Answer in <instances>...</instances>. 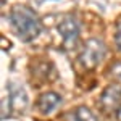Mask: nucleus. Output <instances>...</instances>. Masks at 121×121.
I'll list each match as a JSON object with an SVG mask.
<instances>
[{
  "instance_id": "nucleus-2",
  "label": "nucleus",
  "mask_w": 121,
  "mask_h": 121,
  "mask_svg": "<svg viewBox=\"0 0 121 121\" xmlns=\"http://www.w3.org/2000/svg\"><path fill=\"white\" fill-rule=\"evenodd\" d=\"M107 53V47L100 39H89L84 42L81 53H79V61L86 69H94L102 63Z\"/></svg>"
},
{
  "instance_id": "nucleus-3",
  "label": "nucleus",
  "mask_w": 121,
  "mask_h": 121,
  "mask_svg": "<svg viewBox=\"0 0 121 121\" xmlns=\"http://www.w3.org/2000/svg\"><path fill=\"white\" fill-rule=\"evenodd\" d=\"M56 31L61 36V44L65 48H73L79 39V23L73 16H65L58 24Z\"/></svg>"
},
{
  "instance_id": "nucleus-7",
  "label": "nucleus",
  "mask_w": 121,
  "mask_h": 121,
  "mask_svg": "<svg viewBox=\"0 0 121 121\" xmlns=\"http://www.w3.org/2000/svg\"><path fill=\"white\" fill-rule=\"evenodd\" d=\"M74 118H76V121H99L97 116L94 115V112H91V110H89L87 107H84V105L78 107L74 110Z\"/></svg>"
},
{
  "instance_id": "nucleus-8",
  "label": "nucleus",
  "mask_w": 121,
  "mask_h": 121,
  "mask_svg": "<svg viewBox=\"0 0 121 121\" xmlns=\"http://www.w3.org/2000/svg\"><path fill=\"white\" fill-rule=\"evenodd\" d=\"M108 74H110V78H112L115 82L121 86V61H116V63L108 69Z\"/></svg>"
},
{
  "instance_id": "nucleus-4",
  "label": "nucleus",
  "mask_w": 121,
  "mask_h": 121,
  "mask_svg": "<svg viewBox=\"0 0 121 121\" xmlns=\"http://www.w3.org/2000/svg\"><path fill=\"white\" fill-rule=\"evenodd\" d=\"M8 102H10V108L13 112L24 113V110H26V107L29 103V99L21 84L8 82Z\"/></svg>"
},
{
  "instance_id": "nucleus-10",
  "label": "nucleus",
  "mask_w": 121,
  "mask_h": 121,
  "mask_svg": "<svg viewBox=\"0 0 121 121\" xmlns=\"http://www.w3.org/2000/svg\"><path fill=\"white\" fill-rule=\"evenodd\" d=\"M116 118H118V121H121V105L118 107V110H116Z\"/></svg>"
},
{
  "instance_id": "nucleus-5",
  "label": "nucleus",
  "mask_w": 121,
  "mask_h": 121,
  "mask_svg": "<svg viewBox=\"0 0 121 121\" xmlns=\"http://www.w3.org/2000/svg\"><path fill=\"white\" fill-rule=\"evenodd\" d=\"M120 105H121V86L120 84L108 86L100 95V107L105 112H113V110H118Z\"/></svg>"
},
{
  "instance_id": "nucleus-9",
  "label": "nucleus",
  "mask_w": 121,
  "mask_h": 121,
  "mask_svg": "<svg viewBox=\"0 0 121 121\" xmlns=\"http://www.w3.org/2000/svg\"><path fill=\"white\" fill-rule=\"evenodd\" d=\"M115 44H116V50L121 52V21L116 26V32H115Z\"/></svg>"
},
{
  "instance_id": "nucleus-6",
  "label": "nucleus",
  "mask_w": 121,
  "mask_h": 121,
  "mask_svg": "<svg viewBox=\"0 0 121 121\" xmlns=\"http://www.w3.org/2000/svg\"><path fill=\"white\" fill-rule=\"evenodd\" d=\"M61 105V97L56 92H45L39 97L37 100V110L42 115H50L53 113Z\"/></svg>"
},
{
  "instance_id": "nucleus-1",
  "label": "nucleus",
  "mask_w": 121,
  "mask_h": 121,
  "mask_svg": "<svg viewBox=\"0 0 121 121\" xmlns=\"http://www.w3.org/2000/svg\"><path fill=\"white\" fill-rule=\"evenodd\" d=\"M10 21L15 34L18 36L23 42H31L37 37L42 31V24L37 15L28 7L18 5L11 10L10 13Z\"/></svg>"
}]
</instances>
